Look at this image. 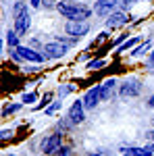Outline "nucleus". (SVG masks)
I'll return each mask as SVG.
<instances>
[{"label": "nucleus", "instance_id": "f257e3e1", "mask_svg": "<svg viewBox=\"0 0 154 156\" xmlns=\"http://www.w3.org/2000/svg\"><path fill=\"white\" fill-rule=\"evenodd\" d=\"M56 11L60 12V17H67V19H71V21H88V19L94 15V9H90L88 4L69 2V0H59Z\"/></svg>", "mask_w": 154, "mask_h": 156}, {"label": "nucleus", "instance_id": "f03ea898", "mask_svg": "<svg viewBox=\"0 0 154 156\" xmlns=\"http://www.w3.org/2000/svg\"><path fill=\"white\" fill-rule=\"evenodd\" d=\"M142 79L140 77H127L123 83L119 85V98L121 100H129V98H138L142 94Z\"/></svg>", "mask_w": 154, "mask_h": 156}, {"label": "nucleus", "instance_id": "7ed1b4c3", "mask_svg": "<svg viewBox=\"0 0 154 156\" xmlns=\"http://www.w3.org/2000/svg\"><path fill=\"white\" fill-rule=\"evenodd\" d=\"M67 50H69V46H67V44H63V42H59V40H54V42H48V44H44V46H42V52L46 54V58H48V60L63 58V56L67 54Z\"/></svg>", "mask_w": 154, "mask_h": 156}, {"label": "nucleus", "instance_id": "20e7f679", "mask_svg": "<svg viewBox=\"0 0 154 156\" xmlns=\"http://www.w3.org/2000/svg\"><path fill=\"white\" fill-rule=\"evenodd\" d=\"M60 142H63V131H56V133H50L48 137H44L42 140V144H40V150L44 152V154H56L60 148Z\"/></svg>", "mask_w": 154, "mask_h": 156}, {"label": "nucleus", "instance_id": "39448f33", "mask_svg": "<svg viewBox=\"0 0 154 156\" xmlns=\"http://www.w3.org/2000/svg\"><path fill=\"white\" fill-rule=\"evenodd\" d=\"M65 34L71 37H83L85 34H90V23L88 21H71V19H67V23H65Z\"/></svg>", "mask_w": 154, "mask_h": 156}, {"label": "nucleus", "instance_id": "423d86ee", "mask_svg": "<svg viewBox=\"0 0 154 156\" xmlns=\"http://www.w3.org/2000/svg\"><path fill=\"white\" fill-rule=\"evenodd\" d=\"M119 9V0H96L94 2V15L98 17H110Z\"/></svg>", "mask_w": 154, "mask_h": 156}, {"label": "nucleus", "instance_id": "0eeeda50", "mask_svg": "<svg viewBox=\"0 0 154 156\" xmlns=\"http://www.w3.org/2000/svg\"><path fill=\"white\" fill-rule=\"evenodd\" d=\"M131 23V15L125 11H115L110 17H106V27L108 29H117V27H125Z\"/></svg>", "mask_w": 154, "mask_h": 156}, {"label": "nucleus", "instance_id": "6e6552de", "mask_svg": "<svg viewBox=\"0 0 154 156\" xmlns=\"http://www.w3.org/2000/svg\"><path fill=\"white\" fill-rule=\"evenodd\" d=\"M17 50H19V54L23 56V60H27V62L42 65L44 60H48L46 54H44V52H40V50H36V48H29V46H19Z\"/></svg>", "mask_w": 154, "mask_h": 156}, {"label": "nucleus", "instance_id": "1a4fd4ad", "mask_svg": "<svg viewBox=\"0 0 154 156\" xmlns=\"http://www.w3.org/2000/svg\"><path fill=\"white\" fill-rule=\"evenodd\" d=\"M29 27H31V15H29L27 9H25L21 15H17V17H15V27H13V29L19 34V37H23V36H27Z\"/></svg>", "mask_w": 154, "mask_h": 156}, {"label": "nucleus", "instance_id": "9d476101", "mask_svg": "<svg viewBox=\"0 0 154 156\" xmlns=\"http://www.w3.org/2000/svg\"><path fill=\"white\" fill-rule=\"evenodd\" d=\"M85 121V106H83V100H75L69 108V123L73 125H81Z\"/></svg>", "mask_w": 154, "mask_h": 156}, {"label": "nucleus", "instance_id": "9b49d317", "mask_svg": "<svg viewBox=\"0 0 154 156\" xmlns=\"http://www.w3.org/2000/svg\"><path fill=\"white\" fill-rule=\"evenodd\" d=\"M81 100H83V106H85V110H94V108L98 106L100 102H102V100H100V83L94 85V87H90Z\"/></svg>", "mask_w": 154, "mask_h": 156}, {"label": "nucleus", "instance_id": "f8f14e48", "mask_svg": "<svg viewBox=\"0 0 154 156\" xmlns=\"http://www.w3.org/2000/svg\"><path fill=\"white\" fill-rule=\"evenodd\" d=\"M117 83H119V81L115 79V77H108V79H104V81L100 83V100H102V102L110 100V96H113V92H115Z\"/></svg>", "mask_w": 154, "mask_h": 156}, {"label": "nucleus", "instance_id": "ddd939ff", "mask_svg": "<svg viewBox=\"0 0 154 156\" xmlns=\"http://www.w3.org/2000/svg\"><path fill=\"white\" fill-rule=\"evenodd\" d=\"M150 50H152V42H150V40H146L144 44H138L135 48L131 50V56H133V58H138V56H144V54H146V52H150Z\"/></svg>", "mask_w": 154, "mask_h": 156}, {"label": "nucleus", "instance_id": "4468645a", "mask_svg": "<svg viewBox=\"0 0 154 156\" xmlns=\"http://www.w3.org/2000/svg\"><path fill=\"white\" fill-rule=\"evenodd\" d=\"M4 40H6V44H9V48H19L21 44H19V34L15 31V29H9L6 34H4Z\"/></svg>", "mask_w": 154, "mask_h": 156}, {"label": "nucleus", "instance_id": "2eb2a0df", "mask_svg": "<svg viewBox=\"0 0 154 156\" xmlns=\"http://www.w3.org/2000/svg\"><path fill=\"white\" fill-rule=\"evenodd\" d=\"M138 44H140V37L133 36V37H129V40H125V42H123V44H121V46L117 48V52H119V54H121V52H127V50L135 48Z\"/></svg>", "mask_w": 154, "mask_h": 156}, {"label": "nucleus", "instance_id": "dca6fc26", "mask_svg": "<svg viewBox=\"0 0 154 156\" xmlns=\"http://www.w3.org/2000/svg\"><path fill=\"white\" fill-rule=\"evenodd\" d=\"M104 65H106V60H104V58H94V60H88L85 69H88V71H98V69H102Z\"/></svg>", "mask_w": 154, "mask_h": 156}, {"label": "nucleus", "instance_id": "f3484780", "mask_svg": "<svg viewBox=\"0 0 154 156\" xmlns=\"http://www.w3.org/2000/svg\"><path fill=\"white\" fill-rule=\"evenodd\" d=\"M27 9V2L25 0H17L15 4H13V9H11V15H13V19L17 17V15H21V12Z\"/></svg>", "mask_w": 154, "mask_h": 156}, {"label": "nucleus", "instance_id": "a211bd4d", "mask_svg": "<svg viewBox=\"0 0 154 156\" xmlns=\"http://www.w3.org/2000/svg\"><path fill=\"white\" fill-rule=\"evenodd\" d=\"M23 108V102L21 104H6V106L2 108V117H9V115H15V112H19Z\"/></svg>", "mask_w": 154, "mask_h": 156}, {"label": "nucleus", "instance_id": "6ab92c4d", "mask_svg": "<svg viewBox=\"0 0 154 156\" xmlns=\"http://www.w3.org/2000/svg\"><path fill=\"white\" fill-rule=\"evenodd\" d=\"M38 92H25L23 96H21V102L23 104H36V100H38Z\"/></svg>", "mask_w": 154, "mask_h": 156}, {"label": "nucleus", "instance_id": "aec40b11", "mask_svg": "<svg viewBox=\"0 0 154 156\" xmlns=\"http://www.w3.org/2000/svg\"><path fill=\"white\" fill-rule=\"evenodd\" d=\"M73 90H75L73 85H69V83H60V85H59V98H60V100H65V96H69Z\"/></svg>", "mask_w": 154, "mask_h": 156}, {"label": "nucleus", "instance_id": "412c9836", "mask_svg": "<svg viewBox=\"0 0 154 156\" xmlns=\"http://www.w3.org/2000/svg\"><path fill=\"white\" fill-rule=\"evenodd\" d=\"M63 106V100H54V102H52V104H48L46 106V110H44V112H46V115H54V112H56V110H59V108Z\"/></svg>", "mask_w": 154, "mask_h": 156}, {"label": "nucleus", "instance_id": "4be33fe9", "mask_svg": "<svg viewBox=\"0 0 154 156\" xmlns=\"http://www.w3.org/2000/svg\"><path fill=\"white\" fill-rule=\"evenodd\" d=\"M138 0H119V11H125V12H129V9L135 4Z\"/></svg>", "mask_w": 154, "mask_h": 156}, {"label": "nucleus", "instance_id": "5701e85b", "mask_svg": "<svg viewBox=\"0 0 154 156\" xmlns=\"http://www.w3.org/2000/svg\"><path fill=\"white\" fill-rule=\"evenodd\" d=\"M50 100H52V94H50V92H48V94H44V100H42L40 104H36V110H42L44 106H48V104H50Z\"/></svg>", "mask_w": 154, "mask_h": 156}, {"label": "nucleus", "instance_id": "b1692460", "mask_svg": "<svg viewBox=\"0 0 154 156\" xmlns=\"http://www.w3.org/2000/svg\"><path fill=\"white\" fill-rule=\"evenodd\" d=\"M9 137H13V127H11V129H9V127H4L2 133H0V140H2V142H6Z\"/></svg>", "mask_w": 154, "mask_h": 156}, {"label": "nucleus", "instance_id": "393cba45", "mask_svg": "<svg viewBox=\"0 0 154 156\" xmlns=\"http://www.w3.org/2000/svg\"><path fill=\"white\" fill-rule=\"evenodd\" d=\"M56 4H59V0H42L44 9H56Z\"/></svg>", "mask_w": 154, "mask_h": 156}, {"label": "nucleus", "instance_id": "a878e982", "mask_svg": "<svg viewBox=\"0 0 154 156\" xmlns=\"http://www.w3.org/2000/svg\"><path fill=\"white\" fill-rule=\"evenodd\" d=\"M69 154H71V148H67V146H60L59 152H56L54 156H69Z\"/></svg>", "mask_w": 154, "mask_h": 156}, {"label": "nucleus", "instance_id": "bb28decb", "mask_svg": "<svg viewBox=\"0 0 154 156\" xmlns=\"http://www.w3.org/2000/svg\"><path fill=\"white\" fill-rule=\"evenodd\" d=\"M106 37H110V34H108V31H102V34H100V36H98V37L94 40V44H92V46H96V44H100V42H104Z\"/></svg>", "mask_w": 154, "mask_h": 156}, {"label": "nucleus", "instance_id": "cd10ccee", "mask_svg": "<svg viewBox=\"0 0 154 156\" xmlns=\"http://www.w3.org/2000/svg\"><path fill=\"white\" fill-rule=\"evenodd\" d=\"M29 6L31 9H42V0H29Z\"/></svg>", "mask_w": 154, "mask_h": 156}, {"label": "nucleus", "instance_id": "c85d7f7f", "mask_svg": "<svg viewBox=\"0 0 154 156\" xmlns=\"http://www.w3.org/2000/svg\"><path fill=\"white\" fill-rule=\"evenodd\" d=\"M146 106H148V108H154V94H152V96H148V100H146Z\"/></svg>", "mask_w": 154, "mask_h": 156}, {"label": "nucleus", "instance_id": "c756f323", "mask_svg": "<svg viewBox=\"0 0 154 156\" xmlns=\"http://www.w3.org/2000/svg\"><path fill=\"white\" fill-rule=\"evenodd\" d=\"M150 65H154V48L150 50V60H148V67H150Z\"/></svg>", "mask_w": 154, "mask_h": 156}, {"label": "nucleus", "instance_id": "7c9ffc66", "mask_svg": "<svg viewBox=\"0 0 154 156\" xmlns=\"http://www.w3.org/2000/svg\"><path fill=\"white\" fill-rule=\"evenodd\" d=\"M148 148H150V150L154 152V142H150V144H148Z\"/></svg>", "mask_w": 154, "mask_h": 156}, {"label": "nucleus", "instance_id": "2f4dec72", "mask_svg": "<svg viewBox=\"0 0 154 156\" xmlns=\"http://www.w3.org/2000/svg\"><path fill=\"white\" fill-rule=\"evenodd\" d=\"M88 156H104V154H100V152H96V154H88Z\"/></svg>", "mask_w": 154, "mask_h": 156}, {"label": "nucleus", "instance_id": "473e14b6", "mask_svg": "<svg viewBox=\"0 0 154 156\" xmlns=\"http://www.w3.org/2000/svg\"><path fill=\"white\" fill-rule=\"evenodd\" d=\"M150 71H152V73H154V65H150Z\"/></svg>", "mask_w": 154, "mask_h": 156}, {"label": "nucleus", "instance_id": "72a5a7b5", "mask_svg": "<svg viewBox=\"0 0 154 156\" xmlns=\"http://www.w3.org/2000/svg\"><path fill=\"white\" fill-rule=\"evenodd\" d=\"M69 2H77V0H69Z\"/></svg>", "mask_w": 154, "mask_h": 156}, {"label": "nucleus", "instance_id": "f704fd0d", "mask_svg": "<svg viewBox=\"0 0 154 156\" xmlns=\"http://www.w3.org/2000/svg\"><path fill=\"white\" fill-rule=\"evenodd\" d=\"M138 2H144V0H138Z\"/></svg>", "mask_w": 154, "mask_h": 156}, {"label": "nucleus", "instance_id": "c9c22d12", "mask_svg": "<svg viewBox=\"0 0 154 156\" xmlns=\"http://www.w3.org/2000/svg\"><path fill=\"white\" fill-rule=\"evenodd\" d=\"M11 156H15V154H11Z\"/></svg>", "mask_w": 154, "mask_h": 156}]
</instances>
